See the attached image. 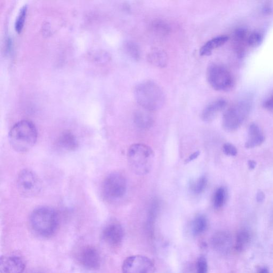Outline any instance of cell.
<instances>
[{
	"label": "cell",
	"instance_id": "1",
	"mask_svg": "<svg viewBox=\"0 0 273 273\" xmlns=\"http://www.w3.org/2000/svg\"><path fill=\"white\" fill-rule=\"evenodd\" d=\"M38 132L36 125L28 120L16 123L9 133V140L13 149L17 152L28 151L36 144Z\"/></svg>",
	"mask_w": 273,
	"mask_h": 273
},
{
	"label": "cell",
	"instance_id": "2",
	"mask_svg": "<svg viewBox=\"0 0 273 273\" xmlns=\"http://www.w3.org/2000/svg\"><path fill=\"white\" fill-rule=\"evenodd\" d=\"M134 94L136 102L147 111L159 110L165 103L163 91L153 81H145L140 84L136 87Z\"/></svg>",
	"mask_w": 273,
	"mask_h": 273
},
{
	"label": "cell",
	"instance_id": "3",
	"mask_svg": "<svg viewBox=\"0 0 273 273\" xmlns=\"http://www.w3.org/2000/svg\"><path fill=\"white\" fill-rule=\"evenodd\" d=\"M58 213L49 207H41L35 210L30 216L31 227L38 234L44 237L53 235L59 226Z\"/></svg>",
	"mask_w": 273,
	"mask_h": 273
},
{
	"label": "cell",
	"instance_id": "4",
	"mask_svg": "<svg viewBox=\"0 0 273 273\" xmlns=\"http://www.w3.org/2000/svg\"><path fill=\"white\" fill-rule=\"evenodd\" d=\"M155 154L148 145L143 144L132 145L128 151V161L132 172L138 176L150 173L154 162Z\"/></svg>",
	"mask_w": 273,
	"mask_h": 273
},
{
	"label": "cell",
	"instance_id": "5",
	"mask_svg": "<svg viewBox=\"0 0 273 273\" xmlns=\"http://www.w3.org/2000/svg\"><path fill=\"white\" fill-rule=\"evenodd\" d=\"M250 110V103L247 100L240 101L228 108L223 115L224 129L229 132L238 129L248 117Z\"/></svg>",
	"mask_w": 273,
	"mask_h": 273
},
{
	"label": "cell",
	"instance_id": "6",
	"mask_svg": "<svg viewBox=\"0 0 273 273\" xmlns=\"http://www.w3.org/2000/svg\"><path fill=\"white\" fill-rule=\"evenodd\" d=\"M207 80L213 89L219 91H227L234 86L233 77L225 66L213 64L207 70Z\"/></svg>",
	"mask_w": 273,
	"mask_h": 273
},
{
	"label": "cell",
	"instance_id": "7",
	"mask_svg": "<svg viewBox=\"0 0 273 273\" xmlns=\"http://www.w3.org/2000/svg\"><path fill=\"white\" fill-rule=\"evenodd\" d=\"M127 189V181L125 176L119 172L110 174L103 184V194L110 201L117 200L125 194Z\"/></svg>",
	"mask_w": 273,
	"mask_h": 273
},
{
	"label": "cell",
	"instance_id": "8",
	"mask_svg": "<svg viewBox=\"0 0 273 273\" xmlns=\"http://www.w3.org/2000/svg\"><path fill=\"white\" fill-rule=\"evenodd\" d=\"M17 187L23 195L31 197L39 194L41 191L42 184L39 177L32 171L25 169L17 177Z\"/></svg>",
	"mask_w": 273,
	"mask_h": 273
},
{
	"label": "cell",
	"instance_id": "9",
	"mask_svg": "<svg viewBox=\"0 0 273 273\" xmlns=\"http://www.w3.org/2000/svg\"><path fill=\"white\" fill-rule=\"evenodd\" d=\"M122 269L123 273H154L155 266L149 258L134 255L124 261Z\"/></svg>",
	"mask_w": 273,
	"mask_h": 273
},
{
	"label": "cell",
	"instance_id": "10",
	"mask_svg": "<svg viewBox=\"0 0 273 273\" xmlns=\"http://www.w3.org/2000/svg\"><path fill=\"white\" fill-rule=\"evenodd\" d=\"M102 237L105 242L109 245L118 246L121 244L123 239V228L118 222L113 220L104 227Z\"/></svg>",
	"mask_w": 273,
	"mask_h": 273
},
{
	"label": "cell",
	"instance_id": "11",
	"mask_svg": "<svg viewBox=\"0 0 273 273\" xmlns=\"http://www.w3.org/2000/svg\"><path fill=\"white\" fill-rule=\"evenodd\" d=\"M78 259L80 263L89 269H97L100 265V256L98 250L92 246H86L80 251Z\"/></svg>",
	"mask_w": 273,
	"mask_h": 273
},
{
	"label": "cell",
	"instance_id": "12",
	"mask_svg": "<svg viewBox=\"0 0 273 273\" xmlns=\"http://www.w3.org/2000/svg\"><path fill=\"white\" fill-rule=\"evenodd\" d=\"M25 268L24 259L17 255L2 256L0 260L2 273H22Z\"/></svg>",
	"mask_w": 273,
	"mask_h": 273
},
{
	"label": "cell",
	"instance_id": "13",
	"mask_svg": "<svg viewBox=\"0 0 273 273\" xmlns=\"http://www.w3.org/2000/svg\"><path fill=\"white\" fill-rule=\"evenodd\" d=\"M226 106V101L223 99L216 100L209 104L202 113V120L207 122H212L220 112L225 109Z\"/></svg>",
	"mask_w": 273,
	"mask_h": 273
},
{
	"label": "cell",
	"instance_id": "14",
	"mask_svg": "<svg viewBox=\"0 0 273 273\" xmlns=\"http://www.w3.org/2000/svg\"><path fill=\"white\" fill-rule=\"evenodd\" d=\"M57 148L61 151L71 152L75 151L78 147L76 136L71 131L61 133L56 141Z\"/></svg>",
	"mask_w": 273,
	"mask_h": 273
},
{
	"label": "cell",
	"instance_id": "15",
	"mask_svg": "<svg viewBox=\"0 0 273 273\" xmlns=\"http://www.w3.org/2000/svg\"><path fill=\"white\" fill-rule=\"evenodd\" d=\"M265 140V135L259 126L255 123H252L249 128L248 138L245 144L246 148H254L263 144Z\"/></svg>",
	"mask_w": 273,
	"mask_h": 273
},
{
	"label": "cell",
	"instance_id": "16",
	"mask_svg": "<svg viewBox=\"0 0 273 273\" xmlns=\"http://www.w3.org/2000/svg\"><path fill=\"white\" fill-rule=\"evenodd\" d=\"M212 245L214 248L220 253L228 252L232 245V240L229 234L225 232L216 233L213 237Z\"/></svg>",
	"mask_w": 273,
	"mask_h": 273
},
{
	"label": "cell",
	"instance_id": "17",
	"mask_svg": "<svg viewBox=\"0 0 273 273\" xmlns=\"http://www.w3.org/2000/svg\"><path fill=\"white\" fill-rule=\"evenodd\" d=\"M228 39L227 36H221L208 41L199 50V54L202 56L211 55L214 50L224 45Z\"/></svg>",
	"mask_w": 273,
	"mask_h": 273
},
{
	"label": "cell",
	"instance_id": "18",
	"mask_svg": "<svg viewBox=\"0 0 273 273\" xmlns=\"http://www.w3.org/2000/svg\"><path fill=\"white\" fill-rule=\"evenodd\" d=\"M134 122L138 127L142 129L150 128L154 123L151 115L145 111H139L134 114Z\"/></svg>",
	"mask_w": 273,
	"mask_h": 273
},
{
	"label": "cell",
	"instance_id": "19",
	"mask_svg": "<svg viewBox=\"0 0 273 273\" xmlns=\"http://www.w3.org/2000/svg\"><path fill=\"white\" fill-rule=\"evenodd\" d=\"M249 35L248 31L243 28H240L235 31L234 35V43L236 52L240 55L244 54L245 47L248 46Z\"/></svg>",
	"mask_w": 273,
	"mask_h": 273
},
{
	"label": "cell",
	"instance_id": "20",
	"mask_svg": "<svg viewBox=\"0 0 273 273\" xmlns=\"http://www.w3.org/2000/svg\"><path fill=\"white\" fill-rule=\"evenodd\" d=\"M149 62L158 67H164L167 65V57L163 51L159 49L152 50L148 56Z\"/></svg>",
	"mask_w": 273,
	"mask_h": 273
},
{
	"label": "cell",
	"instance_id": "21",
	"mask_svg": "<svg viewBox=\"0 0 273 273\" xmlns=\"http://www.w3.org/2000/svg\"><path fill=\"white\" fill-rule=\"evenodd\" d=\"M208 226V221L203 215H198L193 220L192 224V233L195 235L202 234Z\"/></svg>",
	"mask_w": 273,
	"mask_h": 273
},
{
	"label": "cell",
	"instance_id": "22",
	"mask_svg": "<svg viewBox=\"0 0 273 273\" xmlns=\"http://www.w3.org/2000/svg\"><path fill=\"white\" fill-rule=\"evenodd\" d=\"M250 235L248 231L243 230L237 234L235 248L237 251L244 250L250 241Z\"/></svg>",
	"mask_w": 273,
	"mask_h": 273
},
{
	"label": "cell",
	"instance_id": "23",
	"mask_svg": "<svg viewBox=\"0 0 273 273\" xmlns=\"http://www.w3.org/2000/svg\"><path fill=\"white\" fill-rule=\"evenodd\" d=\"M151 27L155 33L160 36H165L170 33L169 25L161 20H154Z\"/></svg>",
	"mask_w": 273,
	"mask_h": 273
},
{
	"label": "cell",
	"instance_id": "24",
	"mask_svg": "<svg viewBox=\"0 0 273 273\" xmlns=\"http://www.w3.org/2000/svg\"><path fill=\"white\" fill-rule=\"evenodd\" d=\"M226 198V193L224 187H219L216 191L214 197V205L215 208L219 209L224 206Z\"/></svg>",
	"mask_w": 273,
	"mask_h": 273
},
{
	"label": "cell",
	"instance_id": "25",
	"mask_svg": "<svg viewBox=\"0 0 273 273\" xmlns=\"http://www.w3.org/2000/svg\"><path fill=\"white\" fill-rule=\"evenodd\" d=\"M207 182V179L205 176L199 177L191 185V190L196 194L202 193L206 190Z\"/></svg>",
	"mask_w": 273,
	"mask_h": 273
},
{
	"label": "cell",
	"instance_id": "26",
	"mask_svg": "<svg viewBox=\"0 0 273 273\" xmlns=\"http://www.w3.org/2000/svg\"><path fill=\"white\" fill-rule=\"evenodd\" d=\"M125 49L128 55L133 60H138L140 59V48L138 45L133 42H129L126 44Z\"/></svg>",
	"mask_w": 273,
	"mask_h": 273
},
{
	"label": "cell",
	"instance_id": "27",
	"mask_svg": "<svg viewBox=\"0 0 273 273\" xmlns=\"http://www.w3.org/2000/svg\"><path fill=\"white\" fill-rule=\"evenodd\" d=\"M27 6H23L21 8L19 14L17 17L15 23V29L18 33L22 30L24 25L25 20L27 13Z\"/></svg>",
	"mask_w": 273,
	"mask_h": 273
},
{
	"label": "cell",
	"instance_id": "28",
	"mask_svg": "<svg viewBox=\"0 0 273 273\" xmlns=\"http://www.w3.org/2000/svg\"><path fill=\"white\" fill-rule=\"evenodd\" d=\"M263 41V36L258 31L249 34L248 38V46L251 48L258 47Z\"/></svg>",
	"mask_w": 273,
	"mask_h": 273
},
{
	"label": "cell",
	"instance_id": "29",
	"mask_svg": "<svg viewBox=\"0 0 273 273\" xmlns=\"http://www.w3.org/2000/svg\"><path fill=\"white\" fill-rule=\"evenodd\" d=\"M196 273H208V266L204 257H199L196 262Z\"/></svg>",
	"mask_w": 273,
	"mask_h": 273
},
{
	"label": "cell",
	"instance_id": "30",
	"mask_svg": "<svg viewBox=\"0 0 273 273\" xmlns=\"http://www.w3.org/2000/svg\"><path fill=\"white\" fill-rule=\"evenodd\" d=\"M224 153L228 156H235L237 154V150L232 144L225 143L223 147Z\"/></svg>",
	"mask_w": 273,
	"mask_h": 273
},
{
	"label": "cell",
	"instance_id": "31",
	"mask_svg": "<svg viewBox=\"0 0 273 273\" xmlns=\"http://www.w3.org/2000/svg\"><path fill=\"white\" fill-rule=\"evenodd\" d=\"M263 106L266 109L270 111H273V93L266 99Z\"/></svg>",
	"mask_w": 273,
	"mask_h": 273
},
{
	"label": "cell",
	"instance_id": "32",
	"mask_svg": "<svg viewBox=\"0 0 273 273\" xmlns=\"http://www.w3.org/2000/svg\"><path fill=\"white\" fill-rule=\"evenodd\" d=\"M265 198V195L263 192L259 191L256 195V199L258 202H263Z\"/></svg>",
	"mask_w": 273,
	"mask_h": 273
},
{
	"label": "cell",
	"instance_id": "33",
	"mask_svg": "<svg viewBox=\"0 0 273 273\" xmlns=\"http://www.w3.org/2000/svg\"><path fill=\"white\" fill-rule=\"evenodd\" d=\"M199 153L200 152H199V151H197L191 154L190 156L188 157V159L186 160L185 163H188L192 161L193 160H195L199 155Z\"/></svg>",
	"mask_w": 273,
	"mask_h": 273
},
{
	"label": "cell",
	"instance_id": "34",
	"mask_svg": "<svg viewBox=\"0 0 273 273\" xmlns=\"http://www.w3.org/2000/svg\"><path fill=\"white\" fill-rule=\"evenodd\" d=\"M248 166L250 170H254L256 166V163L253 160H249L248 161Z\"/></svg>",
	"mask_w": 273,
	"mask_h": 273
},
{
	"label": "cell",
	"instance_id": "35",
	"mask_svg": "<svg viewBox=\"0 0 273 273\" xmlns=\"http://www.w3.org/2000/svg\"><path fill=\"white\" fill-rule=\"evenodd\" d=\"M259 273H268V271L266 268L262 269Z\"/></svg>",
	"mask_w": 273,
	"mask_h": 273
},
{
	"label": "cell",
	"instance_id": "36",
	"mask_svg": "<svg viewBox=\"0 0 273 273\" xmlns=\"http://www.w3.org/2000/svg\"><path fill=\"white\" fill-rule=\"evenodd\" d=\"M34 273H39V272H34Z\"/></svg>",
	"mask_w": 273,
	"mask_h": 273
}]
</instances>
